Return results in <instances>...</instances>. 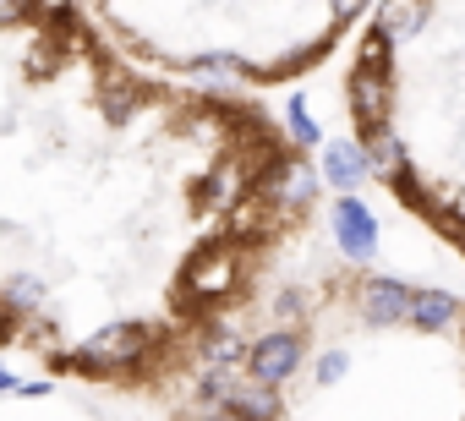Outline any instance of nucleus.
<instances>
[{
  "label": "nucleus",
  "mask_w": 465,
  "mask_h": 421,
  "mask_svg": "<svg viewBox=\"0 0 465 421\" xmlns=\"http://www.w3.org/2000/svg\"><path fill=\"white\" fill-rule=\"evenodd\" d=\"M383 93H389V83H383V39H372L361 66H356V77H351V104H356L367 132L383 126Z\"/></svg>",
  "instance_id": "nucleus-1"
},
{
  "label": "nucleus",
  "mask_w": 465,
  "mask_h": 421,
  "mask_svg": "<svg viewBox=\"0 0 465 421\" xmlns=\"http://www.w3.org/2000/svg\"><path fill=\"white\" fill-rule=\"evenodd\" d=\"M334 241L345 247V258H372V241H378V230H372V214L361 202H340L334 208Z\"/></svg>",
  "instance_id": "nucleus-2"
},
{
  "label": "nucleus",
  "mask_w": 465,
  "mask_h": 421,
  "mask_svg": "<svg viewBox=\"0 0 465 421\" xmlns=\"http://www.w3.org/2000/svg\"><path fill=\"white\" fill-rule=\"evenodd\" d=\"M296 361H302V345H296L291 334H274V339H263V345L252 350V372H258V383H280Z\"/></svg>",
  "instance_id": "nucleus-3"
},
{
  "label": "nucleus",
  "mask_w": 465,
  "mask_h": 421,
  "mask_svg": "<svg viewBox=\"0 0 465 421\" xmlns=\"http://www.w3.org/2000/svg\"><path fill=\"white\" fill-rule=\"evenodd\" d=\"M361 301H367V318H378V323L411 312V290H405L400 279H372V285L361 290Z\"/></svg>",
  "instance_id": "nucleus-4"
},
{
  "label": "nucleus",
  "mask_w": 465,
  "mask_h": 421,
  "mask_svg": "<svg viewBox=\"0 0 465 421\" xmlns=\"http://www.w3.org/2000/svg\"><path fill=\"white\" fill-rule=\"evenodd\" d=\"M323 175H329L334 186H356V181L367 175V153H361L356 142H329V153H323Z\"/></svg>",
  "instance_id": "nucleus-5"
},
{
  "label": "nucleus",
  "mask_w": 465,
  "mask_h": 421,
  "mask_svg": "<svg viewBox=\"0 0 465 421\" xmlns=\"http://www.w3.org/2000/svg\"><path fill=\"white\" fill-rule=\"evenodd\" d=\"M405 318H416V328H443V323L454 318V296H443V290L411 296V312H405Z\"/></svg>",
  "instance_id": "nucleus-6"
},
{
  "label": "nucleus",
  "mask_w": 465,
  "mask_h": 421,
  "mask_svg": "<svg viewBox=\"0 0 465 421\" xmlns=\"http://www.w3.org/2000/svg\"><path fill=\"white\" fill-rule=\"evenodd\" d=\"M291 132H296L302 142H318V126H312V115H307V104H302V99L291 104Z\"/></svg>",
  "instance_id": "nucleus-7"
},
{
  "label": "nucleus",
  "mask_w": 465,
  "mask_h": 421,
  "mask_svg": "<svg viewBox=\"0 0 465 421\" xmlns=\"http://www.w3.org/2000/svg\"><path fill=\"white\" fill-rule=\"evenodd\" d=\"M372 159H378L383 170H394V164H400V142H389V137H372Z\"/></svg>",
  "instance_id": "nucleus-8"
},
{
  "label": "nucleus",
  "mask_w": 465,
  "mask_h": 421,
  "mask_svg": "<svg viewBox=\"0 0 465 421\" xmlns=\"http://www.w3.org/2000/svg\"><path fill=\"white\" fill-rule=\"evenodd\" d=\"M203 421H224V410H219V416H203Z\"/></svg>",
  "instance_id": "nucleus-9"
}]
</instances>
